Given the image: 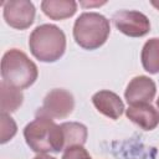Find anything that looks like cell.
<instances>
[{"instance_id": "obj_1", "label": "cell", "mask_w": 159, "mask_h": 159, "mask_svg": "<svg viewBox=\"0 0 159 159\" xmlns=\"http://www.w3.org/2000/svg\"><path fill=\"white\" fill-rule=\"evenodd\" d=\"M24 137L27 145L39 154L63 150V135L61 125H57L52 118L36 116L24 129Z\"/></svg>"}, {"instance_id": "obj_2", "label": "cell", "mask_w": 159, "mask_h": 159, "mask_svg": "<svg viewBox=\"0 0 159 159\" xmlns=\"http://www.w3.org/2000/svg\"><path fill=\"white\" fill-rule=\"evenodd\" d=\"M29 46L31 53L37 60L42 62H55L66 50V36L60 27L43 24L31 32Z\"/></svg>"}, {"instance_id": "obj_3", "label": "cell", "mask_w": 159, "mask_h": 159, "mask_svg": "<svg viewBox=\"0 0 159 159\" xmlns=\"http://www.w3.org/2000/svg\"><path fill=\"white\" fill-rule=\"evenodd\" d=\"M37 75V66L22 51L12 48L2 56L1 76L4 82L24 89L36 81Z\"/></svg>"}, {"instance_id": "obj_4", "label": "cell", "mask_w": 159, "mask_h": 159, "mask_svg": "<svg viewBox=\"0 0 159 159\" xmlns=\"http://www.w3.org/2000/svg\"><path fill=\"white\" fill-rule=\"evenodd\" d=\"M109 21L97 12H83L73 26L76 42L86 50H96L102 46L109 35Z\"/></svg>"}, {"instance_id": "obj_5", "label": "cell", "mask_w": 159, "mask_h": 159, "mask_svg": "<svg viewBox=\"0 0 159 159\" xmlns=\"http://www.w3.org/2000/svg\"><path fill=\"white\" fill-rule=\"evenodd\" d=\"M75 107L73 96L66 89H52L50 91L42 103V107L39 108L36 116H45L48 118H66L68 117Z\"/></svg>"}, {"instance_id": "obj_6", "label": "cell", "mask_w": 159, "mask_h": 159, "mask_svg": "<svg viewBox=\"0 0 159 159\" xmlns=\"http://www.w3.org/2000/svg\"><path fill=\"white\" fill-rule=\"evenodd\" d=\"M114 26L127 36L130 37H142L147 35L150 30V22L148 17L133 10H120L113 15Z\"/></svg>"}, {"instance_id": "obj_7", "label": "cell", "mask_w": 159, "mask_h": 159, "mask_svg": "<svg viewBox=\"0 0 159 159\" xmlns=\"http://www.w3.org/2000/svg\"><path fill=\"white\" fill-rule=\"evenodd\" d=\"M4 19L14 29H27L35 19V6L27 0H10L2 2Z\"/></svg>"}, {"instance_id": "obj_8", "label": "cell", "mask_w": 159, "mask_h": 159, "mask_svg": "<svg viewBox=\"0 0 159 159\" xmlns=\"http://www.w3.org/2000/svg\"><path fill=\"white\" fill-rule=\"evenodd\" d=\"M155 83L147 76L134 77L127 86L124 97L129 106L139 103H150L155 96Z\"/></svg>"}, {"instance_id": "obj_9", "label": "cell", "mask_w": 159, "mask_h": 159, "mask_svg": "<svg viewBox=\"0 0 159 159\" xmlns=\"http://www.w3.org/2000/svg\"><path fill=\"white\" fill-rule=\"evenodd\" d=\"M125 114L144 130H152L159 124V112L150 103L132 104L128 107Z\"/></svg>"}, {"instance_id": "obj_10", "label": "cell", "mask_w": 159, "mask_h": 159, "mask_svg": "<svg viewBox=\"0 0 159 159\" xmlns=\"http://www.w3.org/2000/svg\"><path fill=\"white\" fill-rule=\"evenodd\" d=\"M92 102L102 114L109 117L111 119H118L124 111L122 99L111 91H99L94 93Z\"/></svg>"}, {"instance_id": "obj_11", "label": "cell", "mask_w": 159, "mask_h": 159, "mask_svg": "<svg viewBox=\"0 0 159 159\" xmlns=\"http://www.w3.org/2000/svg\"><path fill=\"white\" fill-rule=\"evenodd\" d=\"M41 9L52 20H63L71 17L77 10V2L73 0H45Z\"/></svg>"}, {"instance_id": "obj_12", "label": "cell", "mask_w": 159, "mask_h": 159, "mask_svg": "<svg viewBox=\"0 0 159 159\" xmlns=\"http://www.w3.org/2000/svg\"><path fill=\"white\" fill-rule=\"evenodd\" d=\"M63 135V148L65 150L70 147L83 145L87 139V128L77 122H66L61 124Z\"/></svg>"}, {"instance_id": "obj_13", "label": "cell", "mask_w": 159, "mask_h": 159, "mask_svg": "<svg viewBox=\"0 0 159 159\" xmlns=\"http://www.w3.org/2000/svg\"><path fill=\"white\" fill-rule=\"evenodd\" d=\"M0 92H1V101H0L1 113L15 112L22 104L24 96L21 93V89L2 81L0 83Z\"/></svg>"}, {"instance_id": "obj_14", "label": "cell", "mask_w": 159, "mask_h": 159, "mask_svg": "<svg viewBox=\"0 0 159 159\" xmlns=\"http://www.w3.org/2000/svg\"><path fill=\"white\" fill-rule=\"evenodd\" d=\"M142 63L147 72H159V39L148 40L142 50Z\"/></svg>"}, {"instance_id": "obj_15", "label": "cell", "mask_w": 159, "mask_h": 159, "mask_svg": "<svg viewBox=\"0 0 159 159\" xmlns=\"http://www.w3.org/2000/svg\"><path fill=\"white\" fill-rule=\"evenodd\" d=\"M16 133V124L7 113H1V143L10 140Z\"/></svg>"}, {"instance_id": "obj_16", "label": "cell", "mask_w": 159, "mask_h": 159, "mask_svg": "<svg viewBox=\"0 0 159 159\" xmlns=\"http://www.w3.org/2000/svg\"><path fill=\"white\" fill-rule=\"evenodd\" d=\"M62 159H92V158L82 145H75L65 150Z\"/></svg>"}, {"instance_id": "obj_17", "label": "cell", "mask_w": 159, "mask_h": 159, "mask_svg": "<svg viewBox=\"0 0 159 159\" xmlns=\"http://www.w3.org/2000/svg\"><path fill=\"white\" fill-rule=\"evenodd\" d=\"M34 159H55L53 157H50V155H47V154H39V155H36Z\"/></svg>"}, {"instance_id": "obj_18", "label": "cell", "mask_w": 159, "mask_h": 159, "mask_svg": "<svg viewBox=\"0 0 159 159\" xmlns=\"http://www.w3.org/2000/svg\"><path fill=\"white\" fill-rule=\"evenodd\" d=\"M152 5H153V6H155V7L159 10V1H152Z\"/></svg>"}, {"instance_id": "obj_19", "label": "cell", "mask_w": 159, "mask_h": 159, "mask_svg": "<svg viewBox=\"0 0 159 159\" xmlns=\"http://www.w3.org/2000/svg\"><path fill=\"white\" fill-rule=\"evenodd\" d=\"M157 106H158V108H159V98L157 99Z\"/></svg>"}]
</instances>
